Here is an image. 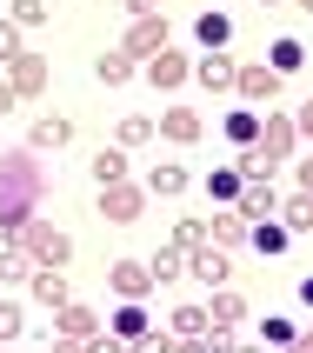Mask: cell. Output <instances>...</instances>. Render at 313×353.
I'll list each match as a JSON object with an SVG mask.
<instances>
[{"label": "cell", "instance_id": "cell-21", "mask_svg": "<svg viewBox=\"0 0 313 353\" xmlns=\"http://www.w3.org/2000/svg\"><path fill=\"white\" fill-rule=\"evenodd\" d=\"M194 40L214 54V47H227V40H234V20H227V14H200V20H194Z\"/></svg>", "mask_w": 313, "mask_h": 353}, {"label": "cell", "instance_id": "cell-25", "mask_svg": "<svg viewBox=\"0 0 313 353\" xmlns=\"http://www.w3.org/2000/svg\"><path fill=\"white\" fill-rule=\"evenodd\" d=\"M207 327H214L207 307H174V334H180V340H207Z\"/></svg>", "mask_w": 313, "mask_h": 353}, {"label": "cell", "instance_id": "cell-6", "mask_svg": "<svg viewBox=\"0 0 313 353\" xmlns=\"http://www.w3.org/2000/svg\"><path fill=\"white\" fill-rule=\"evenodd\" d=\"M234 94L247 100V107H274V100H280V74L267 67V60H254V67L234 74Z\"/></svg>", "mask_w": 313, "mask_h": 353}, {"label": "cell", "instance_id": "cell-34", "mask_svg": "<svg viewBox=\"0 0 313 353\" xmlns=\"http://www.w3.org/2000/svg\"><path fill=\"white\" fill-rule=\"evenodd\" d=\"M174 247H180V254L207 247V220H180V227H174Z\"/></svg>", "mask_w": 313, "mask_h": 353}, {"label": "cell", "instance_id": "cell-14", "mask_svg": "<svg viewBox=\"0 0 313 353\" xmlns=\"http://www.w3.org/2000/svg\"><path fill=\"white\" fill-rule=\"evenodd\" d=\"M234 74H240V67H234L227 54H220V47H214V54H200V60H194V80L207 87V94H220V87H234Z\"/></svg>", "mask_w": 313, "mask_h": 353}, {"label": "cell", "instance_id": "cell-16", "mask_svg": "<svg viewBox=\"0 0 313 353\" xmlns=\"http://www.w3.org/2000/svg\"><path fill=\"white\" fill-rule=\"evenodd\" d=\"M160 134L174 140V147H194L200 140V114L194 107H167V114H160Z\"/></svg>", "mask_w": 313, "mask_h": 353}, {"label": "cell", "instance_id": "cell-32", "mask_svg": "<svg viewBox=\"0 0 313 353\" xmlns=\"http://www.w3.org/2000/svg\"><path fill=\"white\" fill-rule=\"evenodd\" d=\"M207 200H240V174L234 167H214V174H207Z\"/></svg>", "mask_w": 313, "mask_h": 353}, {"label": "cell", "instance_id": "cell-45", "mask_svg": "<svg viewBox=\"0 0 313 353\" xmlns=\"http://www.w3.org/2000/svg\"><path fill=\"white\" fill-rule=\"evenodd\" d=\"M294 7H300V14H313V0H294Z\"/></svg>", "mask_w": 313, "mask_h": 353}, {"label": "cell", "instance_id": "cell-20", "mask_svg": "<svg viewBox=\"0 0 313 353\" xmlns=\"http://www.w3.org/2000/svg\"><path fill=\"white\" fill-rule=\"evenodd\" d=\"M34 267H40V260L27 254L20 240H7V247H0V280H34Z\"/></svg>", "mask_w": 313, "mask_h": 353}, {"label": "cell", "instance_id": "cell-12", "mask_svg": "<svg viewBox=\"0 0 313 353\" xmlns=\"http://www.w3.org/2000/svg\"><path fill=\"white\" fill-rule=\"evenodd\" d=\"M187 274H194V280H207V287H227L234 260H227V247H214V240H207V247H194V254H187Z\"/></svg>", "mask_w": 313, "mask_h": 353}, {"label": "cell", "instance_id": "cell-29", "mask_svg": "<svg viewBox=\"0 0 313 353\" xmlns=\"http://www.w3.org/2000/svg\"><path fill=\"white\" fill-rule=\"evenodd\" d=\"M234 174L240 180H274V160L260 154V147H240V154H234Z\"/></svg>", "mask_w": 313, "mask_h": 353}, {"label": "cell", "instance_id": "cell-22", "mask_svg": "<svg viewBox=\"0 0 313 353\" xmlns=\"http://www.w3.org/2000/svg\"><path fill=\"white\" fill-rule=\"evenodd\" d=\"M180 187H187V167H174V160H160L154 174H147V194H154V200H174Z\"/></svg>", "mask_w": 313, "mask_h": 353}, {"label": "cell", "instance_id": "cell-39", "mask_svg": "<svg viewBox=\"0 0 313 353\" xmlns=\"http://www.w3.org/2000/svg\"><path fill=\"white\" fill-rule=\"evenodd\" d=\"M294 127H300V140H313V100H307V107L294 114Z\"/></svg>", "mask_w": 313, "mask_h": 353}, {"label": "cell", "instance_id": "cell-30", "mask_svg": "<svg viewBox=\"0 0 313 353\" xmlns=\"http://www.w3.org/2000/svg\"><path fill=\"white\" fill-rule=\"evenodd\" d=\"M94 180H100V187L127 180V154H120V147H100V154H94Z\"/></svg>", "mask_w": 313, "mask_h": 353}, {"label": "cell", "instance_id": "cell-23", "mask_svg": "<svg viewBox=\"0 0 313 353\" xmlns=\"http://www.w3.org/2000/svg\"><path fill=\"white\" fill-rule=\"evenodd\" d=\"M227 140H234V147H254L260 140V107H234V114H227Z\"/></svg>", "mask_w": 313, "mask_h": 353}, {"label": "cell", "instance_id": "cell-24", "mask_svg": "<svg viewBox=\"0 0 313 353\" xmlns=\"http://www.w3.org/2000/svg\"><path fill=\"white\" fill-rule=\"evenodd\" d=\"M94 74L107 80V87H120V80H134V54H127V47H114V54L94 60Z\"/></svg>", "mask_w": 313, "mask_h": 353}, {"label": "cell", "instance_id": "cell-15", "mask_svg": "<svg viewBox=\"0 0 313 353\" xmlns=\"http://www.w3.org/2000/svg\"><path fill=\"white\" fill-rule=\"evenodd\" d=\"M67 140H74V120H67V114H40L34 134H27V147H34V154H47V147H67Z\"/></svg>", "mask_w": 313, "mask_h": 353}, {"label": "cell", "instance_id": "cell-4", "mask_svg": "<svg viewBox=\"0 0 313 353\" xmlns=\"http://www.w3.org/2000/svg\"><path fill=\"white\" fill-rule=\"evenodd\" d=\"M254 147L274 160V167H280V160H294V154H300V127H294V114H274V107H267V120H260V140H254Z\"/></svg>", "mask_w": 313, "mask_h": 353}, {"label": "cell", "instance_id": "cell-36", "mask_svg": "<svg viewBox=\"0 0 313 353\" xmlns=\"http://www.w3.org/2000/svg\"><path fill=\"white\" fill-rule=\"evenodd\" d=\"M14 27H47V0H14Z\"/></svg>", "mask_w": 313, "mask_h": 353}, {"label": "cell", "instance_id": "cell-5", "mask_svg": "<svg viewBox=\"0 0 313 353\" xmlns=\"http://www.w3.org/2000/svg\"><path fill=\"white\" fill-rule=\"evenodd\" d=\"M147 187H127V180H114V187H100V214L114 220V227H127V220H140L147 214Z\"/></svg>", "mask_w": 313, "mask_h": 353}, {"label": "cell", "instance_id": "cell-26", "mask_svg": "<svg viewBox=\"0 0 313 353\" xmlns=\"http://www.w3.org/2000/svg\"><path fill=\"white\" fill-rule=\"evenodd\" d=\"M207 314H214V327H240V320H247V300L227 294V287H214V307H207Z\"/></svg>", "mask_w": 313, "mask_h": 353}, {"label": "cell", "instance_id": "cell-7", "mask_svg": "<svg viewBox=\"0 0 313 353\" xmlns=\"http://www.w3.org/2000/svg\"><path fill=\"white\" fill-rule=\"evenodd\" d=\"M134 60H154L160 47H167V14H140L134 27H127V40H120Z\"/></svg>", "mask_w": 313, "mask_h": 353}, {"label": "cell", "instance_id": "cell-31", "mask_svg": "<svg viewBox=\"0 0 313 353\" xmlns=\"http://www.w3.org/2000/svg\"><path fill=\"white\" fill-rule=\"evenodd\" d=\"M147 267H154V287H167V280H180V274H187V254H180V247H160Z\"/></svg>", "mask_w": 313, "mask_h": 353}, {"label": "cell", "instance_id": "cell-2", "mask_svg": "<svg viewBox=\"0 0 313 353\" xmlns=\"http://www.w3.org/2000/svg\"><path fill=\"white\" fill-rule=\"evenodd\" d=\"M20 247H27V254L40 260V267H67V260H74V240L60 234V227H47V220H27V227H20Z\"/></svg>", "mask_w": 313, "mask_h": 353}, {"label": "cell", "instance_id": "cell-27", "mask_svg": "<svg viewBox=\"0 0 313 353\" xmlns=\"http://www.w3.org/2000/svg\"><path fill=\"white\" fill-rule=\"evenodd\" d=\"M267 67H274L280 80L300 74V67H307V47H300V40H274V60H267Z\"/></svg>", "mask_w": 313, "mask_h": 353}, {"label": "cell", "instance_id": "cell-33", "mask_svg": "<svg viewBox=\"0 0 313 353\" xmlns=\"http://www.w3.org/2000/svg\"><path fill=\"white\" fill-rule=\"evenodd\" d=\"M147 140H154V120H147V114L120 120V147H147Z\"/></svg>", "mask_w": 313, "mask_h": 353}, {"label": "cell", "instance_id": "cell-8", "mask_svg": "<svg viewBox=\"0 0 313 353\" xmlns=\"http://www.w3.org/2000/svg\"><path fill=\"white\" fill-rule=\"evenodd\" d=\"M7 87H14L20 100H40V94H47V60H40V54H14V60H7Z\"/></svg>", "mask_w": 313, "mask_h": 353}, {"label": "cell", "instance_id": "cell-11", "mask_svg": "<svg viewBox=\"0 0 313 353\" xmlns=\"http://www.w3.org/2000/svg\"><path fill=\"white\" fill-rule=\"evenodd\" d=\"M187 74H194V60H187V54H174V47H160V54L147 60V80H154V94H174Z\"/></svg>", "mask_w": 313, "mask_h": 353}, {"label": "cell", "instance_id": "cell-3", "mask_svg": "<svg viewBox=\"0 0 313 353\" xmlns=\"http://www.w3.org/2000/svg\"><path fill=\"white\" fill-rule=\"evenodd\" d=\"M54 340H60V347H94V340H100V314L80 307V300L54 307Z\"/></svg>", "mask_w": 313, "mask_h": 353}, {"label": "cell", "instance_id": "cell-44", "mask_svg": "<svg viewBox=\"0 0 313 353\" xmlns=\"http://www.w3.org/2000/svg\"><path fill=\"white\" fill-rule=\"evenodd\" d=\"M300 300H307V307H313V274H307V280H300Z\"/></svg>", "mask_w": 313, "mask_h": 353}, {"label": "cell", "instance_id": "cell-1", "mask_svg": "<svg viewBox=\"0 0 313 353\" xmlns=\"http://www.w3.org/2000/svg\"><path fill=\"white\" fill-rule=\"evenodd\" d=\"M40 194H47V167L34 154H0V227L7 234H20L40 214Z\"/></svg>", "mask_w": 313, "mask_h": 353}, {"label": "cell", "instance_id": "cell-28", "mask_svg": "<svg viewBox=\"0 0 313 353\" xmlns=\"http://www.w3.org/2000/svg\"><path fill=\"white\" fill-rule=\"evenodd\" d=\"M247 240H254L260 254H280V247H287V240H294V234H287L280 220H254V227H247Z\"/></svg>", "mask_w": 313, "mask_h": 353}, {"label": "cell", "instance_id": "cell-43", "mask_svg": "<svg viewBox=\"0 0 313 353\" xmlns=\"http://www.w3.org/2000/svg\"><path fill=\"white\" fill-rule=\"evenodd\" d=\"M300 187H307V194H313V154L300 160Z\"/></svg>", "mask_w": 313, "mask_h": 353}, {"label": "cell", "instance_id": "cell-19", "mask_svg": "<svg viewBox=\"0 0 313 353\" xmlns=\"http://www.w3.org/2000/svg\"><path fill=\"white\" fill-rule=\"evenodd\" d=\"M207 240H214V247H240V240H247V220H240V207H227V214L207 220Z\"/></svg>", "mask_w": 313, "mask_h": 353}, {"label": "cell", "instance_id": "cell-35", "mask_svg": "<svg viewBox=\"0 0 313 353\" xmlns=\"http://www.w3.org/2000/svg\"><path fill=\"white\" fill-rule=\"evenodd\" d=\"M20 327H27V314H20L14 300H0V347H7V340H20Z\"/></svg>", "mask_w": 313, "mask_h": 353}, {"label": "cell", "instance_id": "cell-41", "mask_svg": "<svg viewBox=\"0 0 313 353\" xmlns=\"http://www.w3.org/2000/svg\"><path fill=\"white\" fill-rule=\"evenodd\" d=\"M127 14H134V20L140 14H160V0H127Z\"/></svg>", "mask_w": 313, "mask_h": 353}, {"label": "cell", "instance_id": "cell-13", "mask_svg": "<svg viewBox=\"0 0 313 353\" xmlns=\"http://www.w3.org/2000/svg\"><path fill=\"white\" fill-rule=\"evenodd\" d=\"M27 287H34V300L47 307V314L74 300V287H67V274H60V267H34V280H27Z\"/></svg>", "mask_w": 313, "mask_h": 353}, {"label": "cell", "instance_id": "cell-42", "mask_svg": "<svg viewBox=\"0 0 313 353\" xmlns=\"http://www.w3.org/2000/svg\"><path fill=\"white\" fill-rule=\"evenodd\" d=\"M294 347H300V353H313V327H294Z\"/></svg>", "mask_w": 313, "mask_h": 353}, {"label": "cell", "instance_id": "cell-40", "mask_svg": "<svg viewBox=\"0 0 313 353\" xmlns=\"http://www.w3.org/2000/svg\"><path fill=\"white\" fill-rule=\"evenodd\" d=\"M14 107H20V94L7 87V80H0V114H14Z\"/></svg>", "mask_w": 313, "mask_h": 353}, {"label": "cell", "instance_id": "cell-17", "mask_svg": "<svg viewBox=\"0 0 313 353\" xmlns=\"http://www.w3.org/2000/svg\"><path fill=\"white\" fill-rule=\"evenodd\" d=\"M154 334V320H147V307H140V300H120V314H114V340H147Z\"/></svg>", "mask_w": 313, "mask_h": 353}, {"label": "cell", "instance_id": "cell-18", "mask_svg": "<svg viewBox=\"0 0 313 353\" xmlns=\"http://www.w3.org/2000/svg\"><path fill=\"white\" fill-rule=\"evenodd\" d=\"M280 227H287V234H313V194L307 187H300L294 200H280Z\"/></svg>", "mask_w": 313, "mask_h": 353}, {"label": "cell", "instance_id": "cell-37", "mask_svg": "<svg viewBox=\"0 0 313 353\" xmlns=\"http://www.w3.org/2000/svg\"><path fill=\"white\" fill-rule=\"evenodd\" d=\"M260 340H274V347H294V320H260Z\"/></svg>", "mask_w": 313, "mask_h": 353}, {"label": "cell", "instance_id": "cell-38", "mask_svg": "<svg viewBox=\"0 0 313 353\" xmlns=\"http://www.w3.org/2000/svg\"><path fill=\"white\" fill-rule=\"evenodd\" d=\"M14 54H27V47H20V27H14V20H0V67H7Z\"/></svg>", "mask_w": 313, "mask_h": 353}, {"label": "cell", "instance_id": "cell-9", "mask_svg": "<svg viewBox=\"0 0 313 353\" xmlns=\"http://www.w3.org/2000/svg\"><path fill=\"white\" fill-rule=\"evenodd\" d=\"M240 220H247V227H254V220H274L280 214V194H274V180H240Z\"/></svg>", "mask_w": 313, "mask_h": 353}, {"label": "cell", "instance_id": "cell-10", "mask_svg": "<svg viewBox=\"0 0 313 353\" xmlns=\"http://www.w3.org/2000/svg\"><path fill=\"white\" fill-rule=\"evenodd\" d=\"M107 280H114L120 300H147V294H154V267H147V260H114Z\"/></svg>", "mask_w": 313, "mask_h": 353}]
</instances>
